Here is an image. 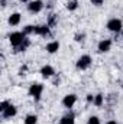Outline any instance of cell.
I'll use <instances>...</instances> for the list:
<instances>
[{"mask_svg": "<svg viewBox=\"0 0 123 124\" xmlns=\"http://www.w3.org/2000/svg\"><path fill=\"white\" fill-rule=\"evenodd\" d=\"M9 39H10V43H12L15 48H19V46L26 40V35H25L23 32H13V33L9 36Z\"/></svg>", "mask_w": 123, "mask_h": 124, "instance_id": "cell-1", "label": "cell"}, {"mask_svg": "<svg viewBox=\"0 0 123 124\" xmlns=\"http://www.w3.org/2000/svg\"><path fill=\"white\" fill-rule=\"evenodd\" d=\"M123 28L122 25V20L120 19H110L109 22H107V29L112 32H120Z\"/></svg>", "mask_w": 123, "mask_h": 124, "instance_id": "cell-2", "label": "cell"}, {"mask_svg": "<svg viewBox=\"0 0 123 124\" xmlns=\"http://www.w3.org/2000/svg\"><path fill=\"white\" fill-rule=\"evenodd\" d=\"M44 91V85L42 84H32L31 88H29V94L35 100H39L41 98V94Z\"/></svg>", "mask_w": 123, "mask_h": 124, "instance_id": "cell-3", "label": "cell"}, {"mask_svg": "<svg viewBox=\"0 0 123 124\" xmlns=\"http://www.w3.org/2000/svg\"><path fill=\"white\" fill-rule=\"evenodd\" d=\"M90 63H91V58H90L88 55H83V56L77 61V68H78V69H86V68L90 66Z\"/></svg>", "mask_w": 123, "mask_h": 124, "instance_id": "cell-4", "label": "cell"}, {"mask_svg": "<svg viewBox=\"0 0 123 124\" xmlns=\"http://www.w3.org/2000/svg\"><path fill=\"white\" fill-rule=\"evenodd\" d=\"M77 102V95L75 94H68V95H65L64 97V100H62V104L67 107V108H72V105Z\"/></svg>", "mask_w": 123, "mask_h": 124, "instance_id": "cell-5", "label": "cell"}, {"mask_svg": "<svg viewBox=\"0 0 123 124\" xmlns=\"http://www.w3.org/2000/svg\"><path fill=\"white\" fill-rule=\"evenodd\" d=\"M42 7H44V4H42L41 0H33V1H29V4H28V9H29V12H32V13L41 12Z\"/></svg>", "mask_w": 123, "mask_h": 124, "instance_id": "cell-6", "label": "cell"}, {"mask_svg": "<svg viewBox=\"0 0 123 124\" xmlns=\"http://www.w3.org/2000/svg\"><path fill=\"white\" fill-rule=\"evenodd\" d=\"M16 113H18L16 107L10 104V105H9V107L1 113V114H3V117H4V118H12V117H15V116H16Z\"/></svg>", "mask_w": 123, "mask_h": 124, "instance_id": "cell-7", "label": "cell"}, {"mask_svg": "<svg viewBox=\"0 0 123 124\" xmlns=\"http://www.w3.org/2000/svg\"><path fill=\"white\" fill-rule=\"evenodd\" d=\"M110 48H112V40L110 39H104L98 43V51L100 52H107V51H110Z\"/></svg>", "mask_w": 123, "mask_h": 124, "instance_id": "cell-8", "label": "cell"}, {"mask_svg": "<svg viewBox=\"0 0 123 124\" xmlns=\"http://www.w3.org/2000/svg\"><path fill=\"white\" fill-rule=\"evenodd\" d=\"M41 74H42V77H44V78H49V77H52L55 72H54V68H52L51 65H45V66H42Z\"/></svg>", "mask_w": 123, "mask_h": 124, "instance_id": "cell-9", "label": "cell"}, {"mask_svg": "<svg viewBox=\"0 0 123 124\" xmlns=\"http://www.w3.org/2000/svg\"><path fill=\"white\" fill-rule=\"evenodd\" d=\"M58 49H60V42H58V40H52V42H49V43L46 45V51H48L49 54H55Z\"/></svg>", "mask_w": 123, "mask_h": 124, "instance_id": "cell-10", "label": "cell"}, {"mask_svg": "<svg viewBox=\"0 0 123 124\" xmlns=\"http://www.w3.org/2000/svg\"><path fill=\"white\" fill-rule=\"evenodd\" d=\"M33 33L41 35V36H46V35L49 33V26H48V25H46V26H35Z\"/></svg>", "mask_w": 123, "mask_h": 124, "instance_id": "cell-11", "label": "cell"}, {"mask_svg": "<svg viewBox=\"0 0 123 124\" xmlns=\"http://www.w3.org/2000/svg\"><path fill=\"white\" fill-rule=\"evenodd\" d=\"M19 22H20V13H12L9 17V23L12 26H16V25H19Z\"/></svg>", "mask_w": 123, "mask_h": 124, "instance_id": "cell-12", "label": "cell"}, {"mask_svg": "<svg viewBox=\"0 0 123 124\" xmlns=\"http://www.w3.org/2000/svg\"><path fill=\"white\" fill-rule=\"evenodd\" d=\"M60 124H75V120H74V116L72 114H67L61 118Z\"/></svg>", "mask_w": 123, "mask_h": 124, "instance_id": "cell-13", "label": "cell"}, {"mask_svg": "<svg viewBox=\"0 0 123 124\" xmlns=\"http://www.w3.org/2000/svg\"><path fill=\"white\" fill-rule=\"evenodd\" d=\"M36 121H38V117L33 114L26 116V118H25V124H36Z\"/></svg>", "mask_w": 123, "mask_h": 124, "instance_id": "cell-14", "label": "cell"}, {"mask_svg": "<svg viewBox=\"0 0 123 124\" xmlns=\"http://www.w3.org/2000/svg\"><path fill=\"white\" fill-rule=\"evenodd\" d=\"M94 104H96V105H98V107L103 104V95H101V94L94 95Z\"/></svg>", "mask_w": 123, "mask_h": 124, "instance_id": "cell-15", "label": "cell"}, {"mask_svg": "<svg viewBox=\"0 0 123 124\" xmlns=\"http://www.w3.org/2000/svg\"><path fill=\"white\" fill-rule=\"evenodd\" d=\"M77 0H71V1H68V4H67V7L70 9V10H75L77 9Z\"/></svg>", "mask_w": 123, "mask_h": 124, "instance_id": "cell-16", "label": "cell"}, {"mask_svg": "<svg viewBox=\"0 0 123 124\" xmlns=\"http://www.w3.org/2000/svg\"><path fill=\"white\" fill-rule=\"evenodd\" d=\"M87 124H100V120H98V117L93 116V117H90V118H88Z\"/></svg>", "mask_w": 123, "mask_h": 124, "instance_id": "cell-17", "label": "cell"}, {"mask_svg": "<svg viewBox=\"0 0 123 124\" xmlns=\"http://www.w3.org/2000/svg\"><path fill=\"white\" fill-rule=\"evenodd\" d=\"M33 31H35V26H26V28L23 29V33H25V35H28V33H33Z\"/></svg>", "mask_w": 123, "mask_h": 124, "instance_id": "cell-18", "label": "cell"}, {"mask_svg": "<svg viewBox=\"0 0 123 124\" xmlns=\"http://www.w3.org/2000/svg\"><path fill=\"white\" fill-rule=\"evenodd\" d=\"M9 105H10V102H9V101H3V102H1V105H0V111L3 113V111H4Z\"/></svg>", "mask_w": 123, "mask_h": 124, "instance_id": "cell-19", "label": "cell"}, {"mask_svg": "<svg viewBox=\"0 0 123 124\" xmlns=\"http://www.w3.org/2000/svg\"><path fill=\"white\" fill-rule=\"evenodd\" d=\"M103 1H104V0H91V3H93V4H96V6L103 4Z\"/></svg>", "mask_w": 123, "mask_h": 124, "instance_id": "cell-20", "label": "cell"}, {"mask_svg": "<svg viewBox=\"0 0 123 124\" xmlns=\"http://www.w3.org/2000/svg\"><path fill=\"white\" fill-rule=\"evenodd\" d=\"M87 101H88V102H94V95L88 94V95H87Z\"/></svg>", "mask_w": 123, "mask_h": 124, "instance_id": "cell-21", "label": "cell"}, {"mask_svg": "<svg viewBox=\"0 0 123 124\" xmlns=\"http://www.w3.org/2000/svg\"><path fill=\"white\" fill-rule=\"evenodd\" d=\"M83 38H84V35H77V36H75V40L80 42V40H83Z\"/></svg>", "mask_w": 123, "mask_h": 124, "instance_id": "cell-22", "label": "cell"}, {"mask_svg": "<svg viewBox=\"0 0 123 124\" xmlns=\"http://www.w3.org/2000/svg\"><path fill=\"white\" fill-rule=\"evenodd\" d=\"M106 124H117V123H116L114 120H110V121H107V123H106Z\"/></svg>", "mask_w": 123, "mask_h": 124, "instance_id": "cell-23", "label": "cell"}, {"mask_svg": "<svg viewBox=\"0 0 123 124\" xmlns=\"http://www.w3.org/2000/svg\"><path fill=\"white\" fill-rule=\"evenodd\" d=\"M122 87H123V84H122Z\"/></svg>", "mask_w": 123, "mask_h": 124, "instance_id": "cell-24", "label": "cell"}]
</instances>
